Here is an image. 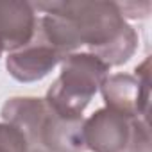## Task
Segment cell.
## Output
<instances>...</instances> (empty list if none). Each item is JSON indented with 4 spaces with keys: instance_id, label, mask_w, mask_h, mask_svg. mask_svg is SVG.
I'll return each mask as SVG.
<instances>
[{
    "instance_id": "cell-1",
    "label": "cell",
    "mask_w": 152,
    "mask_h": 152,
    "mask_svg": "<svg viewBox=\"0 0 152 152\" xmlns=\"http://www.w3.org/2000/svg\"><path fill=\"white\" fill-rule=\"evenodd\" d=\"M32 7L45 13L38 18V29L63 57L88 47L90 54L111 68L127 63L138 48V34L124 18L118 2L66 0Z\"/></svg>"
},
{
    "instance_id": "cell-2",
    "label": "cell",
    "mask_w": 152,
    "mask_h": 152,
    "mask_svg": "<svg viewBox=\"0 0 152 152\" xmlns=\"http://www.w3.org/2000/svg\"><path fill=\"white\" fill-rule=\"evenodd\" d=\"M109 77V66L90 52H73L61 61V73L45 102L61 116L79 118Z\"/></svg>"
},
{
    "instance_id": "cell-3",
    "label": "cell",
    "mask_w": 152,
    "mask_h": 152,
    "mask_svg": "<svg viewBox=\"0 0 152 152\" xmlns=\"http://www.w3.org/2000/svg\"><path fill=\"white\" fill-rule=\"evenodd\" d=\"M83 136L91 152H150L147 118H131L109 107L97 109L84 120Z\"/></svg>"
},
{
    "instance_id": "cell-4",
    "label": "cell",
    "mask_w": 152,
    "mask_h": 152,
    "mask_svg": "<svg viewBox=\"0 0 152 152\" xmlns=\"http://www.w3.org/2000/svg\"><path fill=\"white\" fill-rule=\"evenodd\" d=\"M150 59L147 57L134 72L129 73H115L104 81L100 86L102 99L106 107L122 113L131 118H147L148 102H150V73H148Z\"/></svg>"
},
{
    "instance_id": "cell-5",
    "label": "cell",
    "mask_w": 152,
    "mask_h": 152,
    "mask_svg": "<svg viewBox=\"0 0 152 152\" xmlns=\"http://www.w3.org/2000/svg\"><path fill=\"white\" fill-rule=\"evenodd\" d=\"M64 57L43 38L36 27L34 38L22 48L11 52L6 59V68L18 83L41 81L63 61Z\"/></svg>"
},
{
    "instance_id": "cell-6",
    "label": "cell",
    "mask_w": 152,
    "mask_h": 152,
    "mask_svg": "<svg viewBox=\"0 0 152 152\" xmlns=\"http://www.w3.org/2000/svg\"><path fill=\"white\" fill-rule=\"evenodd\" d=\"M83 125H84L83 116L66 118L57 115L48 106L38 127L32 148H41L47 152H86Z\"/></svg>"
},
{
    "instance_id": "cell-7",
    "label": "cell",
    "mask_w": 152,
    "mask_h": 152,
    "mask_svg": "<svg viewBox=\"0 0 152 152\" xmlns=\"http://www.w3.org/2000/svg\"><path fill=\"white\" fill-rule=\"evenodd\" d=\"M38 16L29 2H0V43L4 52L25 47L36 32Z\"/></svg>"
},
{
    "instance_id": "cell-8",
    "label": "cell",
    "mask_w": 152,
    "mask_h": 152,
    "mask_svg": "<svg viewBox=\"0 0 152 152\" xmlns=\"http://www.w3.org/2000/svg\"><path fill=\"white\" fill-rule=\"evenodd\" d=\"M25 136L13 125L0 122V152H29Z\"/></svg>"
},
{
    "instance_id": "cell-9",
    "label": "cell",
    "mask_w": 152,
    "mask_h": 152,
    "mask_svg": "<svg viewBox=\"0 0 152 152\" xmlns=\"http://www.w3.org/2000/svg\"><path fill=\"white\" fill-rule=\"evenodd\" d=\"M29 152H47V150H41V148H31Z\"/></svg>"
},
{
    "instance_id": "cell-10",
    "label": "cell",
    "mask_w": 152,
    "mask_h": 152,
    "mask_svg": "<svg viewBox=\"0 0 152 152\" xmlns=\"http://www.w3.org/2000/svg\"><path fill=\"white\" fill-rule=\"evenodd\" d=\"M4 54V47H2V43H0V56Z\"/></svg>"
}]
</instances>
